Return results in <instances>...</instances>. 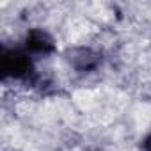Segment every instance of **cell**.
Segmentation results:
<instances>
[{"label":"cell","instance_id":"2","mask_svg":"<svg viewBox=\"0 0 151 151\" xmlns=\"http://www.w3.org/2000/svg\"><path fill=\"white\" fill-rule=\"evenodd\" d=\"M22 46L34 57V59H39V57H50L57 52V43H55V37L41 29V27H32L25 32L23 36V41H22Z\"/></svg>","mask_w":151,"mask_h":151},{"label":"cell","instance_id":"4","mask_svg":"<svg viewBox=\"0 0 151 151\" xmlns=\"http://www.w3.org/2000/svg\"><path fill=\"white\" fill-rule=\"evenodd\" d=\"M140 149H142V151H151V133H147V135L144 137V140H142V144H140Z\"/></svg>","mask_w":151,"mask_h":151},{"label":"cell","instance_id":"3","mask_svg":"<svg viewBox=\"0 0 151 151\" xmlns=\"http://www.w3.org/2000/svg\"><path fill=\"white\" fill-rule=\"evenodd\" d=\"M66 60L78 73H93L101 66L103 57L100 52L89 46H75L66 52Z\"/></svg>","mask_w":151,"mask_h":151},{"label":"cell","instance_id":"1","mask_svg":"<svg viewBox=\"0 0 151 151\" xmlns=\"http://www.w3.org/2000/svg\"><path fill=\"white\" fill-rule=\"evenodd\" d=\"M0 69L4 80L36 84V59L22 45H4L0 55Z\"/></svg>","mask_w":151,"mask_h":151}]
</instances>
